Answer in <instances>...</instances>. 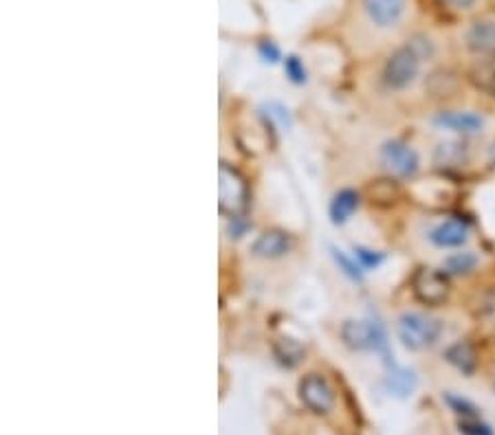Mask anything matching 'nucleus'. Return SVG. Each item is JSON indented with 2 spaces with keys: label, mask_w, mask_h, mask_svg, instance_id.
<instances>
[{
  "label": "nucleus",
  "mask_w": 495,
  "mask_h": 435,
  "mask_svg": "<svg viewBox=\"0 0 495 435\" xmlns=\"http://www.w3.org/2000/svg\"><path fill=\"white\" fill-rule=\"evenodd\" d=\"M397 332L408 350H425L434 345L442 334L440 319L423 312H405L399 317Z\"/></svg>",
  "instance_id": "1"
},
{
  "label": "nucleus",
  "mask_w": 495,
  "mask_h": 435,
  "mask_svg": "<svg viewBox=\"0 0 495 435\" xmlns=\"http://www.w3.org/2000/svg\"><path fill=\"white\" fill-rule=\"evenodd\" d=\"M247 201H249V187L240 176L238 170L227 163L220 165L218 170V207L220 212L236 218L240 212H245Z\"/></svg>",
  "instance_id": "2"
},
{
  "label": "nucleus",
  "mask_w": 495,
  "mask_h": 435,
  "mask_svg": "<svg viewBox=\"0 0 495 435\" xmlns=\"http://www.w3.org/2000/svg\"><path fill=\"white\" fill-rule=\"evenodd\" d=\"M420 62H423V57L416 54L412 46H401V49H397L388 57L386 68H383V82L392 91H403L419 75Z\"/></svg>",
  "instance_id": "3"
},
{
  "label": "nucleus",
  "mask_w": 495,
  "mask_h": 435,
  "mask_svg": "<svg viewBox=\"0 0 495 435\" xmlns=\"http://www.w3.org/2000/svg\"><path fill=\"white\" fill-rule=\"evenodd\" d=\"M412 291L416 300L425 306H440L450 297V280L447 272H440L429 266H423L414 272L412 277Z\"/></svg>",
  "instance_id": "4"
},
{
  "label": "nucleus",
  "mask_w": 495,
  "mask_h": 435,
  "mask_svg": "<svg viewBox=\"0 0 495 435\" xmlns=\"http://www.w3.org/2000/svg\"><path fill=\"white\" fill-rule=\"evenodd\" d=\"M299 398L318 416H326L335 407L333 387L319 374H308L307 379H302V382H299Z\"/></svg>",
  "instance_id": "5"
},
{
  "label": "nucleus",
  "mask_w": 495,
  "mask_h": 435,
  "mask_svg": "<svg viewBox=\"0 0 495 435\" xmlns=\"http://www.w3.org/2000/svg\"><path fill=\"white\" fill-rule=\"evenodd\" d=\"M381 161L392 174L409 178L419 172V154L403 141H388L381 148Z\"/></svg>",
  "instance_id": "6"
},
{
  "label": "nucleus",
  "mask_w": 495,
  "mask_h": 435,
  "mask_svg": "<svg viewBox=\"0 0 495 435\" xmlns=\"http://www.w3.org/2000/svg\"><path fill=\"white\" fill-rule=\"evenodd\" d=\"M341 337L352 350H377L379 345L386 343L381 328L368 321H346Z\"/></svg>",
  "instance_id": "7"
},
{
  "label": "nucleus",
  "mask_w": 495,
  "mask_h": 435,
  "mask_svg": "<svg viewBox=\"0 0 495 435\" xmlns=\"http://www.w3.org/2000/svg\"><path fill=\"white\" fill-rule=\"evenodd\" d=\"M291 246H293L291 235L278 232V229H271V232L258 235L256 242L251 244V253L262 260H276L287 255L288 251H291Z\"/></svg>",
  "instance_id": "8"
},
{
  "label": "nucleus",
  "mask_w": 495,
  "mask_h": 435,
  "mask_svg": "<svg viewBox=\"0 0 495 435\" xmlns=\"http://www.w3.org/2000/svg\"><path fill=\"white\" fill-rule=\"evenodd\" d=\"M467 49L476 55H495V23L493 20H476L465 34Z\"/></svg>",
  "instance_id": "9"
},
{
  "label": "nucleus",
  "mask_w": 495,
  "mask_h": 435,
  "mask_svg": "<svg viewBox=\"0 0 495 435\" xmlns=\"http://www.w3.org/2000/svg\"><path fill=\"white\" fill-rule=\"evenodd\" d=\"M363 7L379 27H394L405 12V0H363Z\"/></svg>",
  "instance_id": "10"
},
{
  "label": "nucleus",
  "mask_w": 495,
  "mask_h": 435,
  "mask_svg": "<svg viewBox=\"0 0 495 435\" xmlns=\"http://www.w3.org/2000/svg\"><path fill=\"white\" fill-rule=\"evenodd\" d=\"M436 124L440 128L451 130V133L473 134L484 125V119L476 113H460V110H445V113L436 114Z\"/></svg>",
  "instance_id": "11"
},
{
  "label": "nucleus",
  "mask_w": 495,
  "mask_h": 435,
  "mask_svg": "<svg viewBox=\"0 0 495 435\" xmlns=\"http://www.w3.org/2000/svg\"><path fill=\"white\" fill-rule=\"evenodd\" d=\"M431 242L442 249H451V246H462L469 238V229L462 220H445L439 227L431 232Z\"/></svg>",
  "instance_id": "12"
},
{
  "label": "nucleus",
  "mask_w": 495,
  "mask_h": 435,
  "mask_svg": "<svg viewBox=\"0 0 495 435\" xmlns=\"http://www.w3.org/2000/svg\"><path fill=\"white\" fill-rule=\"evenodd\" d=\"M469 159V150L462 141H445L440 143L434 152V163L440 167V170H456V167H462Z\"/></svg>",
  "instance_id": "13"
},
{
  "label": "nucleus",
  "mask_w": 495,
  "mask_h": 435,
  "mask_svg": "<svg viewBox=\"0 0 495 435\" xmlns=\"http://www.w3.org/2000/svg\"><path fill=\"white\" fill-rule=\"evenodd\" d=\"M469 80L473 82V86L480 88L482 93L495 97V55L482 57L469 71Z\"/></svg>",
  "instance_id": "14"
},
{
  "label": "nucleus",
  "mask_w": 495,
  "mask_h": 435,
  "mask_svg": "<svg viewBox=\"0 0 495 435\" xmlns=\"http://www.w3.org/2000/svg\"><path fill=\"white\" fill-rule=\"evenodd\" d=\"M445 359L450 361L456 370H460L462 374H473V371H476V365H478L476 350H473V345L467 343V341H460V343L451 345V348L447 350Z\"/></svg>",
  "instance_id": "15"
},
{
  "label": "nucleus",
  "mask_w": 495,
  "mask_h": 435,
  "mask_svg": "<svg viewBox=\"0 0 495 435\" xmlns=\"http://www.w3.org/2000/svg\"><path fill=\"white\" fill-rule=\"evenodd\" d=\"M357 207H359V193L352 190H341L330 201V220L335 224H344L355 213Z\"/></svg>",
  "instance_id": "16"
},
{
  "label": "nucleus",
  "mask_w": 495,
  "mask_h": 435,
  "mask_svg": "<svg viewBox=\"0 0 495 435\" xmlns=\"http://www.w3.org/2000/svg\"><path fill=\"white\" fill-rule=\"evenodd\" d=\"M273 354H276V359L280 361L282 365H287V368H295L298 363H302L304 354L307 352H304V348L295 339L282 337L273 343Z\"/></svg>",
  "instance_id": "17"
},
{
  "label": "nucleus",
  "mask_w": 495,
  "mask_h": 435,
  "mask_svg": "<svg viewBox=\"0 0 495 435\" xmlns=\"http://www.w3.org/2000/svg\"><path fill=\"white\" fill-rule=\"evenodd\" d=\"M386 385L394 396L408 398V396H412V391L416 390V376H414V371L399 368V370L389 371Z\"/></svg>",
  "instance_id": "18"
},
{
  "label": "nucleus",
  "mask_w": 495,
  "mask_h": 435,
  "mask_svg": "<svg viewBox=\"0 0 495 435\" xmlns=\"http://www.w3.org/2000/svg\"><path fill=\"white\" fill-rule=\"evenodd\" d=\"M476 264L478 260L473 253H454L445 260L442 269H445V272H450V275H467V272L476 269Z\"/></svg>",
  "instance_id": "19"
},
{
  "label": "nucleus",
  "mask_w": 495,
  "mask_h": 435,
  "mask_svg": "<svg viewBox=\"0 0 495 435\" xmlns=\"http://www.w3.org/2000/svg\"><path fill=\"white\" fill-rule=\"evenodd\" d=\"M445 400H447V405L454 409L458 416H462V418H480L478 409L473 407L469 400H465V398H458L454 394H447Z\"/></svg>",
  "instance_id": "20"
},
{
  "label": "nucleus",
  "mask_w": 495,
  "mask_h": 435,
  "mask_svg": "<svg viewBox=\"0 0 495 435\" xmlns=\"http://www.w3.org/2000/svg\"><path fill=\"white\" fill-rule=\"evenodd\" d=\"M284 71H287L288 80L293 84H304L307 82V68H304L302 60L295 55H288L287 62H284Z\"/></svg>",
  "instance_id": "21"
},
{
  "label": "nucleus",
  "mask_w": 495,
  "mask_h": 435,
  "mask_svg": "<svg viewBox=\"0 0 495 435\" xmlns=\"http://www.w3.org/2000/svg\"><path fill=\"white\" fill-rule=\"evenodd\" d=\"M458 427H460V433L465 435H493L491 427L484 424L480 418H462Z\"/></svg>",
  "instance_id": "22"
},
{
  "label": "nucleus",
  "mask_w": 495,
  "mask_h": 435,
  "mask_svg": "<svg viewBox=\"0 0 495 435\" xmlns=\"http://www.w3.org/2000/svg\"><path fill=\"white\" fill-rule=\"evenodd\" d=\"M355 258L361 262L363 269H377V266L383 262L381 253H377V251H368V249H363V246H357Z\"/></svg>",
  "instance_id": "23"
},
{
  "label": "nucleus",
  "mask_w": 495,
  "mask_h": 435,
  "mask_svg": "<svg viewBox=\"0 0 495 435\" xmlns=\"http://www.w3.org/2000/svg\"><path fill=\"white\" fill-rule=\"evenodd\" d=\"M333 253H335V260H337V264H341V269H344V272L349 277H352V280H361V272H359V266H355L352 264V262L346 258L344 253H341V251H337L333 249Z\"/></svg>",
  "instance_id": "24"
},
{
  "label": "nucleus",
  "mask_w": 495,
  "mask_h": 435,
  "mask_svg": "<svg viewBox=\"0 0 495 435\" xmlns=\"http://www.w3.org/2000/svg\"><path fill=\"white\" fill-rule=\"evenodd\" d=\"M478 314H480L482 319H487V321L495 323V291L487 292V295L482 297V306L480 311H478Z\"/></svg>",
  "instance_id": "25"
},
{
  "label": "nucleus",
  "mask_w": 495,
  "mask_h": 435,
  "mask_svg": "<svg viewBox=\"0 0 495 435\" xmlns=\"http://www.w3.org/2000/svg\"><path fill=\"white\" fill-rule=\"evenodd\" d=\"M260 54L267 62H276L278 57H280V51H278V46L273 44V42H268V40L260 42Z\"/></svg>",
  "instance_id": "26"
},
{
  "label": "nucleus",
  "mask_w": 495,
  "mask_h": 435,
  "mask_svg": "<svg viewBox=\"0 0 495 435\" xmlns=\"http://www.w3.org/2000/svg\"><path fill=\"white\" fill-rule=\"evenodd\" d=\"M445 5H450L451 9H471L473 5H476V0H442Z\"/></svg>",
  "instance_id": "27"
},
{
  "label": "nucleus",
  "mask_w": 495,
  "mask_h": 435,
  "mask_svg": "<svg viewBox=\"0 0 495 435\" xmlns=\"http://www.w3.org/2000/svg\"><path fill=\"white\" fill-rule=\"evenodd\" d=\"M489 163L495 167V141L491 143V148H489Z\"/></svg>",
  "instance_id": "28"
},
{
  "label": "nucleus",
  "mask_w": 495,
  "mask_h": 435,
  "mask_svg": "<svg viewBox=\"0 0 495 435\" xmlns=\"http://www.w3.org/2000/svg\"><path fill=\"white\" fill-rule=\"evenodd\" d=\"M493 382H495V371H493Z\"/></svg>",
  "instance_id": "29"
}]
</instances>
